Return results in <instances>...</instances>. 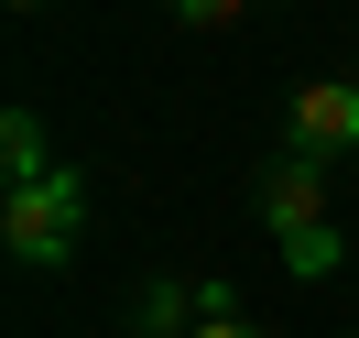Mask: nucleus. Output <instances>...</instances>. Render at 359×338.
Returning <instances> with one entry per match:
<instances>
[{"label":"nucleus","mask_w":359,"mask_h":338,"mask_svg":"<svg viewBox=\"0 0 359 338\" xmlns=\"http://www.w3.org/2000/svg\"><path fill=\"white\" fill-rule=\"evenodd\" d=\"M131 316H142V338H175L185 316H196V294H175V284H153V294H142Z\"/></svg>","instance_id":"6"},{"label":"nucleus","mask_w":359,"mask_h":338,"mask_svg":"<svg viewBox=\"0 0 359 338\" xmlns=\"http://www.w3.org/2000/svg\"><path fill=\"white\" fill-rule=\"evenodd\" d=\"M0 164H11V186L55 175V153H44V120H33V110H11V120H0Z\"/></svg>","instance_id":"5"},{"label":"nucleus","mask_w":359,"mask_h":338,"mask_svg":"<svg viewBox=\"0 0 359 338\" xmlns=\"http://www.w3.org/2000/svg\"><path fill=\"white\" fill-rule=\"evenodd\" d=\"M250 0H175V22H196V33H218V22H240Z\"/></svg>","instance_id":"7"},{"label":"nucleus","mask_w":359,"mask_h":338,"mask_svg":"<svg viewBox=\"0 0 359 338\" xmlns=\"http://www.w3.org/2000/svg\"><path fill=\"white\" fill-rule=\"evenodd\" d=\"M22 11H33V0H22Z\"/></svg>","instance_id":"9"},{"label":"nucleus","mask_w":359,"mask_h":338,"mask_svg":"<svg viewBox=\"0 0 359 338\" xmlns=\"http://www.w3.org/2000/svg\"><path fill=\"white\" fill-rule=\"evenodd\" d=\"M76 229H88V186H76L66 164L0 197V240H11V262H66V251H76Z\"/></svg>","instance_id":"1"},{"label":"nucleus","mask_w":359,"mask_h":338,"mask_svg":"<svg viewBox=\"0 0 359 338\" xmlns=\"http://www.w3.org/2000/svg\"><path fill=\"white\" fill-rule=\"evenodd\" d=\"M294 153H316V164L359 153V88H337V77L294 88Z\"/></svg>","instance_id":"2"},{"label":"nucleus","mask_w":359,"mask_h":338,"mask_svg":"<svg viewBox=\"0 0 359 338\" xmlns=\"http://www.w3.org/2000/svg\"><path fill=\"white\" fill-rule=\"evenodd\" d=\"M283 273H294V284H327V273H348L337 229H327V219H316V229H283Z\"/></svg>","instance_id":"4"},{"label":"nucleus","mask_w":359,"mask_h":338,"mask_svg":"<svg viewBox=\"0 0 359 338\" xmlns=\"http://www.w3.org/2000/svg\"><path fill=\"white\" fill-rule=\"evenodd\" d=\"M185 338H262V327H250V316H196Z\"/></svg>","instance_id":"8"},{"label":"nucleus","mask_w":359,"mask_h":338,"mask_svg":"<svg viewBox=\"0 0 359 338\" xmlns=\"http://www.w3.org/2000/svg\"><path fill=\"white\" fill-rule=\"evenodd\" d=\"M316 219H327V164H316V153H294V142H283V164L262 175V229L283 240V229H316Z\"/></svg>","instance_id":"3"},{"label":"nucleus","mask_w":359,"mask_h":338,"mask_svg":"<svg viewBox=\"0 0 359 338\" xmlns=\"http://www.w3.org/2000/svg\"><path fill=\"white\" fill-rule=\"evenodd\" d=\"M348 338H359V327H348Z\"/></svg>","instance_id":"10"}]
</instances>
